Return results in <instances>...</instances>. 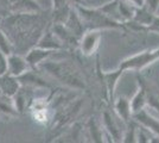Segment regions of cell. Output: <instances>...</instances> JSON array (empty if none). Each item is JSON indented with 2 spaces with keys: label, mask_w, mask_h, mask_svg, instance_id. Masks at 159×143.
I'll list each match as a JSON object with an SVG mask.
<instances>
[{
  "label": "cell",
  "mask_w": 159,
  "mask_h": 143,
  "mask_svg": "<svg viewBox=\"0 0 159 143\" xmlns=\"http://www.w3.org/2000/svg\"><path fill=\"white\" fill-rule=\"evenodd\" d=\"M2 24L0 25L6 34L10 36L14 45V53L17 49H25L26 43H32L36 45L42 34L50 23L43 18L39 13H11L2 18Z\"/></svg>",
  "instance_id": "obj_1"
},
{
  "label": "cell",
  "mask_w": 159,
  "mask_h": 143,
  "mask_svg": "<svg viewBox=\"0 0 159 143\" xmlns=\"http://www.w3.org/2000/svg\"><path fill=\"white\" fill-rule=\"evenodd\" d=\"M81 21L87 30H121L126 29L125 24L112 21L103 13L99 7H90L88 5H74Z\"/></svg>",
  "instance_id": "obj_2"
},
{
  "label": "cell",
  "mask_w": 159,
  "mask_h": 143,
  "mask_svg": "<svg viewBox=\"0 0 159 143\" xmlns=\"http://www.w3.org/2000/svg\"><path fill=\"white\" fill-rule=\"evenodd\" d=\"M39 68H44L49 74L69 87L79 89L86 87V83L79 74V72L74 68V66L64 61H50L49 59L40 64Z\"/></svg>",
  "instance_id": "obj_3"
},
{
  "label": "cell",
  "mask_w": 159,
  "mask_h": 143,
  "mask_svg": "<svg viewBox=\"0 0 159 143\" xmlns=\"http://www.w3.org/2000/svg\"><path fill=\"white\" fill-rule=\"evenodd\" d=\"M159 61V47L146 49L144 51H140L134 55L126 57L125 60L119 63L118 69L124 74L125 72L132 70V72H140L143 69L147 68L153 63Z\"/></svg>",
  "instance_id": "obj_4"
},
{
  "label": "cell",
  "mask_w": 159,
  "mask_h": 143,
  "mask_svg": "<svg viewBox=\"0 0 159 143\" xmlns=\"http://www.w3.org/2000/svg\"><path fill=\"white\" fill-rule=\"evenodd\" d=\"M102 38V30H87L80 37L79 48L83 56H92L96 53Z\"/></svg>",
  "instance_id": "obj_5"
},
{
  "label": "cell",
  "mask_w": 159,
  "mask_h": 143,
  "mask_svg": "<svg viewBox=\"0 0 159 143\" xmlns=\"http://www.w3.org/2000/svg\"><path fill=\"white\" fill-rule=\"evenodd\" d=\"M36 45L39 48H43V49H47V50H51V51H63L66 49L62 41L57 37V35L52 31L51 23L44 30V32L42 34L39 40L37 41Z\"/></svg>",
  "instance_id": "obj_6"
},
{
  "label": "cell",
  "mask_w": 159,
  "mask_h": 143,
  "mask_svg": "<svg viewBox=\"0 0 159 143\" xmlns=\"http://www.w3.org/2000/svg\"><path fill=\"white\" fill-rule=\"evenodd\" d=\"M29 69H31V67L25 59V55L23 56L19 53H12L7 56V73L8 74L19 78L24 73H26Z\"/></svg>",
  "instance_id": "obj_7"
},
{
  "label": "cell",
  "mask_w": 159,
  "mask_h": 143,
  "mask_svg": "<svg viewBox=\"0 0 159 143\" xmlns=\"http://www.w3.org/2000/svg\"><path fill=\"white\" fill-rule=\"evenodd\" d=\"M57 53H60V51H51V50H47V49H43V48L34 45L25 53V59L29 62L31 68L38 69L42 63H44L52 55L57 54Z\"/></svg>",
  "instance_id": "obj_8"
},
{
  "label": "cell",
  "mask_w": 159,
  "mask_h": 143,
  "mask_svg": "<svg viewBox=\"0 0 159 143\" xmlns=\"http://www.w3.org/2000/svg\"><path fill=\"white\" fill-rule=\"evenodd\" d=\"M51 23H64L71 12L74 4L70 0H51Z\"/></svg>",
  "instance_id": "obj_9"
},
{
  "label": "cell",
  "mask_w": 159,
  "mask_h": 143,
  "mask_svg": "<svg viewBox=\"0 0 159 143\" xmlns=\"http://www.w3.org/2000/svg\"><path fill=\"white\" fill-rule=\"evenodd\" d=\"M11 13H39L43 7L37 0H8Z\"/></svg>",
  "instance_id": "obj_10"
},
{
  "label": "cell",
  "mask_w": 159,
  "mask_h": 143,
  "mask_svg": "<svg viewBox=\"0 0 159 143\" xmlns=\"http://www.w3.org/2000/svg\"><path fill=\"white\" fill-rule=\"evenodd\" d=\"M133 119L138 124H140L143 128L148 130L154 136L159 137V119L153 116L152 113H150L146 109L133 115Z\"/></svg>",
  "instance_id": "obj_11"
},
{
  "label": "cell",
  "mask_w": 159,
  "mask_h": 143,
  "mask_svg": "<svg viewBox=\"0 0 159 143\" xmlns=\"http://www.w3.org/2000/svg\"><path fill=\"white\" fill-rule=\"evenodd\" d=\"M20 87L21 83L17 76H13L8 73L0 76V94L14 97L19 92Z\"/></svg>",
  "instance_id": "obj_12"
},
{
  "label": "cell",
  "mask_w": 159,
  "mask_h": 143,
  "mask_svg": "<svg viewBox=\"0 0 159 143\" xmlns=\"http://www.w3.org/2000/svg\"><path fill=\"white\" fill-rule=\"evenodd\" d=\"M114 111H115L116 116L119 117L122 122L128 123L133 119L131 99L126 98L125 95H121L114 102Z\"/></svg>",
  "instance_id": "obj_13"
},
{
  "label": "cell",
  "mask_w": 159,
  "mask_h": 143,
  "mask_svg": "<svg viewBox=\"0 0 159 143\" xmlns=\"http://www.w3.org/2000/svg\"><path fill=\"white\" fill-rule=\"evenodd\" d=\"M131 107H132L133 115L147 107V94H146L145 86L141 81V78H138V88L134 95L131 98Z\"/></svg>",
  "instance_id": "obj_14"
},
{
  "label": "cell",
  "mask_w": 159,
  "mask_h": 143,
  "mask_svg": "<svg viewBox=\"0 0 159 143\" xmlns=\"http://www.w3.org/2000/svg\"><path fill=\"white\" fill-rule=\"evenodd\" d=\"M38 69H29L26 73L19 76L20 83L21 86H25L27 88H39V87H47L48 83L37 73Z\"/></svg>",
  "instance_id": "obj_15"
},
{
  "label": "cell",
  "mask_w": 159,
  "mask_h": 143,
  "mask_svg": "<svg viewBox=\"0 0 159 143\" xmlns=\"http://www.w3.org/2000/svg\"><path fill=\"white\" fill-rule=\"evenodd\" d=\"M63 24L68 27L69 31H71V32H73L75 36H77L79 38L86 32V27H84L83 23L81 21L79 13L76 12L75 7H73V10H71V12L69 14V17L66 18V21H64Z\"/></svg>",
  "instance_id": "obj_16"
},
{
  "label": "cell",
  "mask_w": 159,
  "mask_h": 143,
  "mask_svg": "<svg viewBox=\"0 0 159 143\" xmlns=\"http://www.w3.org/2000/svg\"><path fill=\"white\" fill-rule=\"evenodd\" d=\"M99 8L112 21L124 24L121 11H120V0H111L106 4H103L102 6H99Z\"/></svg>",
  "instance_id": "obj_17"
},
{
  "label": "cell",
  "mask_w": 159,
  "mask_h": 143,
  "mask_svg": "<svg viewBox=\"0 0 159 143\" xmlns=\"http://www.w3.org/2000/svg\"><path fill=\"white\" fill-rule=\"evenodd\" d=\"M102 122H103V128L106 129L108 135L112 137L113 141H121L122 140V135L120 132V129L118 124L115 122L114 117L109 113V112H103L102 115Z\"/></svg>",
  "instance_id": "obj_18"
},
{
  "label": "cell",
  "mask_w": 159,
  "mask_h": 143,
  "mask_svg": "<svg viewBox=\"0 0 159 143\" xmlns=\"http://www.w3.org/2000/svg\"><path fill=\"white\" fill-rule=\"evenodd\" d=\"M154 16H156V13H153L150 10H147L145 6H141L135 10L132 21H135L137 24L141 25V26H145L146 30H147V26L152 23Z\"/></svg>",
  "instance_id": "obj_19"
},
{
  "label": "cell",
  "mask_w": 159,
  "mask_h": 143,
  "mask_svg": "<svg viewBox=\"0 0 159 143\" xmlns=\"http://www.w3.org/2000/svg\"><path fill=\"white\" fill-rule=\"evenodd\" d=\"M121 75H122V73L118 68L115 69V70H113V72L102 73V78L105 80L107 92H108V94H109L111 98H113V95H114V91H115V87L118 85V81L121 78Z\"/></svg>",
  "instance_id": "obj_20"
},
{
  "label": "cell",
  "mask_w": 159,
  "mask_h": 143,
  "mask_svg": "<svg viewBox=\"0 0 159 143\" xmlns=\"http://www.w3.org/2000/svg\"><path fill=\"white\" fill-rule=\"evenodd\" d=\"M0 113L8 117L18 116V110L16 107L13 97L0 94Z\"/></svg>",
  "instance_id": "obj_21"
},
{
  "label": "cell",
  "mask_w": 159,
  "mask_h": 143,
  "mask_svg": "<svg viewBox=\"0 0 159 143\" xmlns=\"http://www.w3.org/2000/svg\"><path fill=\"white\" fill-rule=\"evenodd\" d=\"M138 126L139 124L132 119L131 122H128V126L125 130L124 135H122V140L121 142L125 143H134L137 142V135H138Z\"/></svg>",
  "instance_id": "obj_22"
},
{
  "label": "cell",
  "mask_w": 159,
  "mask_h": 143,
  "mask_svg": "<svg viewBox=\"0 0 159 143\" xmlns=\"http://www.w3.org/2000/svg\"><path fill=\"white\" fill-rule=\"evenodd\" d=\"M0 50H2L5 54L10 55L14 53V45L10 36L6 34V31L0 26Z\"/></svg>",
  "instance_id": "obj_23"
},
{
  "label": "cell",
  "mask_w": 159,
  "mask_h": 143,
  "mask_svg": "<svg viewBox=\"0 0 159 143\" xmlns=\"http://www.w3.org/2000/svg\"><path fill=\"white\" fill-rule=\"evenodd\" d=\"M8 14H11L8 0H0V19L7 17Z\"/></svg>",
  "instance_id": "obj_24"
},
{
  "label": "cell",
  "mask_w": 159,
  "mask_h": 143,
  "mask_svg": "<svg viewBox=\"0 0 159 143\" xmlns=\"http://www.w3.org/2000/svg\"><path fill=\"white\" fill-rule=\"evenodd\" d=\"M7 56L2 50H0V76L7 73Z\"/></svg>",
  "instance_id": "obj_25"
},
{
  "label": "cell",
  "mask_w": 159,
  "mask_h": 143,
  "mask_svg": "<svg viewBox=\"0 0 159 143\" xmlns=\"http://www.w3.org/2000/svg\"><path fill=\"white\" fill-rule=\"evenodd\" d=\"M147 32H153V34L159 35V14H156L153 18L152 23L147 26Z\"/></svg>",
  "instance_id": "obj_26"
},
{
  "label": "cell",
  "mask_w": 159,
  "mask_h": 143,
  "mask_svg": "<svg viewBox=\"0 0 159 143\" xmlns=\"http://www.w3.org/2000/svg\"><path fill=\"white\" fill-rule=\"evenodd\" d=\"M144 6L153 13H157L159 8V0H144Z\"/></svg>",
  "instance_id": "obj_27"
},
{
  "label": "cell",
  "mask_w": 159,
  "mask_h": 143,
  "mask_svg": "<svg viewBox=\"0 0 159 143\" xmlns=\"http://www.w3.org/2000/svg\"><path fill=\"white\" fill-rule=\"evenodd\" d=\"M128 4L133 5L134 7H141L144 6V0H125Z\"/></svg>",
  "instance_id": "obj_28"
},
{
  "label": "cell",
  "mask_w": 159,
  "mask_h": 143,
  "mask_svg": "<svg viewBox=\"0 0 159 143\" xmlns=\"http://www.w3.org/2000/svg\"><path fill=\"white\" fill-rule=\"evenodd\" d=\"M74 5H86V1L84 0H70Z\"/></svg>",
  "instance_id": "obj_29"
}]
</instances>
